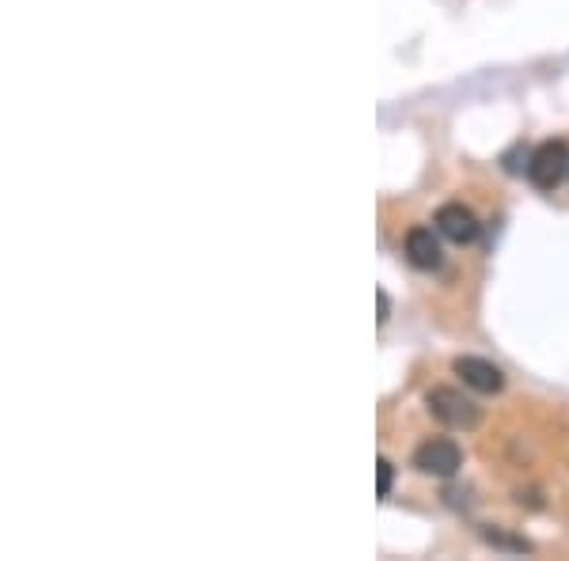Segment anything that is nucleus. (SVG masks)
<instances>
[{
	"label": "nucleus",
	"mask_w": 569,
	"mask_h": 561,
	"mask_svg": "<svg viewBox=\"0 0 569 561\" xmlns=\"http://www.w3.org/2000/svg\"><path fill=\"white\" fill-rule=\"evenodd\" d=\"M452 373H456L478 394L505 391V373H501L498 365H490V360H482V357H456L452 360Z\"/></svg>",
	"instance_id": "5"
},
{
	"label": "nucleus",
	"mask_w": 569,
	"mask_h": 561,
	"mask_svg": "<svg viewBox=\"0 0 569 561\" xmlns=\"http://www.w3.org/2000/svg\"><path fill=\"white\" fill-rule=\"evenodd\" d=\"M414 467L429 478H452L464 467V451H459V444L448 440V436H433V440L418 444Z\"/></svg>",
	"instance_id": "3"
},
{
	"label": "nucleus",
	"mask_w": 569,
	"mask_h": 561,
	"mask_svg": "<svg viewBox=\"0 0 569 561\" xmlns=\"http://www.w3.org/2000/svg\"><path fill=\"white\" fill-rule=\"evenodd\" d=\"M402 251H407V262L414 270L441 266V239H436L433 228H410L407 239H402Z\"/></svg>",
	"instance_id": "6"
},
{
	"label": "nucleus",
	"mask_w": 569,
	"mask_h": 561,
	"mask_svg": "<svg viewBox=\"0 0 569 561\" xmlns=\"http://www.w3.org/2000/svg\"><path fill=\"white\" fill-rule=\"evenodd\" d=\"M376 304H379V327H384L387 319H391V300H387L384 288H379V293H376Z\"/></svg>",
	"instance_id": "8"
},
{
	"label": "nucleus",
	"mask_w": 569,
	"mask_h": 561,
	"mask_svg": "<svg viewBox=\"0 0 569 561\" xmlns=\"http://www.w3.org/2000/svg\"><path fill=\"white\" fill-rule=\"evenodd\" d=\"M425 410L444 428H459V433H471V428L482 425V407L467 399L464 391H456V387H433L425 394Z\"/></svg>",
	"instance_id": "1"
},
{
	"label": "nucleus",
	"mask_w": 569,
	"mask_h": 561,
	"mask_svg": "<svg viewBox=\"0 0 569 561\" xmlns=\"http://www.w3.org/2000/svg\"><path fill=\"white\" fill-rule=\"evenodd\" d=\"M391 485H395V467L387 463V459H379L376 463V497H391Z\"/></svg>",
	"instance_id": "7"
},
{
	"label": "nucleus",
	"mask_w": 569,
	"mask_h": 561,
	"mask_svg": "<svg viewBox=\"0 0 569 561\" xmlns=\"http://www.w3.org/2000/svg\"><path fill=\"white\" fill-rule=\"evenodd\" d=\"M436 232H441L448 243H456V247H467V243H475L478 232H482V225H478V217L467 205H459V202H448V205H441L436 209Z\"/></svg>",
	"instance_id": "4"
},
{
	"label": "nucleus",
	"mask_w": 569,
	"mask_h": 561,
	"mask_svg": "<svg viewBox=\"0 0 569 561\" xmlns=\"http://www.w3.org/2000/svg\"><path fill=\"white\" fill-rule=\"evenodd\" d=\"M524 175H527V183H532L535 190H543V194H550V190L562 186L566 175H569V145L566 140H543V145L527 156Z\"/></svg>",
	"instance_id": "2"
}]
</instances>
